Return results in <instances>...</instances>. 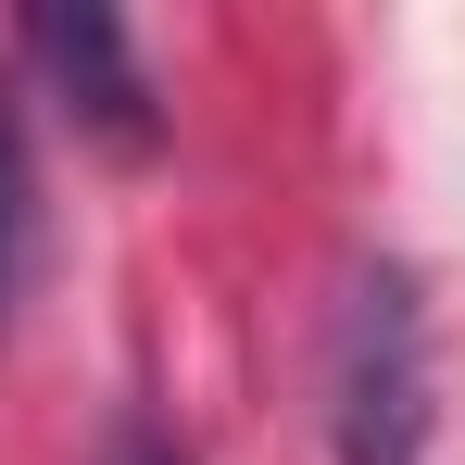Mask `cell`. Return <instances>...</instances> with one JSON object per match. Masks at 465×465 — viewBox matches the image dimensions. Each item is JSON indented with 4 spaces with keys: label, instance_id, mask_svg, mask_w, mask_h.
I'll use <instances>...</instances> for the list:
<instances>
[{
    "label": "cell",
    "instance_id": "6da1fadb",
    "mask_svg": "<svg viewBox=\"0 0 465 465\" xmlns=\"http://www.w3.org/2000/svg\"><path fill=\"white\" fill-rule=\"evenodd\" d=\"M327 415H340V465H415L428 453V314L402 264H365L340 302V365H327Z\"/></svg>",
    "mask_w": 465,
    "mask_h": 465
},
{
    "label": "cell",
    "instance_id": "7a4b0ae2",
    "mask_svg": "<svg viewBox=\"0 0 465 465\" xmlns=\"http://www.w3.org/2000/svg\"><path fill=\"white\" fill-rule=\"evenodd\" d=\"M25 51L64 76V101H76L114 152H139V139H152V76H139L126 25H114L101 0H76V13H64V0H51V13H25Z\"/></svg>",
    "mask_w": 465,
    "mask_h": 465
},
{
    "label": "cell",
    "instance_id": "3957f363",
    "mask_svg": "<svg viewBox=\"0 0 465 465\" xmlns=\"http://www.w3.org/2000/svg\"><path fill=\"white\" fill-rule=\"evenodd\" d=\"M25 252H38V163H25V114L0 88V314L25 290Z\"/></svg>",
    "mask_w": 465,
    "mask_h": 465
},
{
    "label": "cell",
    "instance_id": "277c9868",
    "mask_svg": "<svg viewBox=\"0 0 465 465\" xmlns=\"http://www.w3.org/2000/svg\"><path fill=\"white\" fill-rule=\"evenodd\" d=\"M114 465H189V453H176L163 428H114Z\"/></svg>",
    "mask_w": 465,
    "mask_h": 465
}]
</instances>
